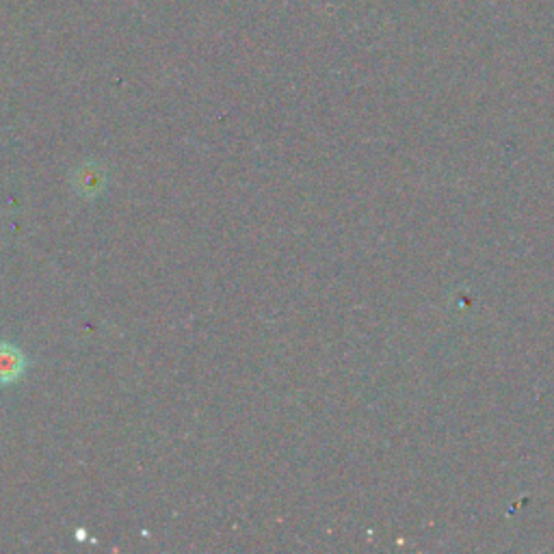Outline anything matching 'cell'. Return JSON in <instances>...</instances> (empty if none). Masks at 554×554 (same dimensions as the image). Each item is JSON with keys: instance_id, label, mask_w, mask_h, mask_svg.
Wrapping results in <instances>:
<instances>
[{"instance_id": "obj_2", "label": "cell", "mask_w": 554, "mask_h": 554, "mask_svg": "<svg viewBox=\"0 0 554 554\" xmlns=\"http://www.w3.org/2000/svg\"><path fill=\"white\" fill-rule=\"evenodd\" d=\"M76 187L81 189L83 195H96L104 187V171L96 165H87L81 171H78L76 178Z\"/></svg>"}, {"instance_id": "obj_1", "label": "cell", "mask_w": 554, "mask_h": 554, "mask_svg": "<svg viewBox=\"0 0 554 554\" xmlns=\"http://www.w3.org/2000/svg\"><path fill=\"white\" fill-rule=\"evenodd\" d=\"M26 368V360L20 349L13 345H0V384H13Z\"/></svg>"}]
</instances>
